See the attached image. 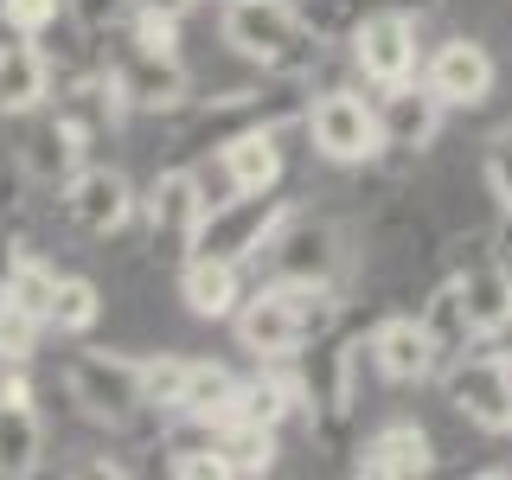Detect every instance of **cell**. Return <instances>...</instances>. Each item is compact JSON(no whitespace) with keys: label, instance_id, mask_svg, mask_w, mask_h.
Wrapping results in <instances>:
<instances>
[{"label":"cell","instance_id":"2e32d148","mask_svg":"<svg viewBox=\"0 0 512 480\" xmlns=\"http://www.w3.org/2000/svg\"><path fill=\"white\" fill-rule=\"evenodd\" d=\"M58 90V64L32 32H0V122L26 116V109H45Z\"/></svg>","mask_w":512,"mask_h":480},{"label":"cell","instance_id":"f1b7e54d","mask_svg":"<svg viewBox=\"0 0 512 480\" xmlns=\"http://www.w3.org/2000/svg\"><path fill=\"white\" fill-rule=\"evenodd\" d=\"M58 20H71V0H0V26L32 32V39H45Z\"/></svg>","mask_w":512,"mask_h":480},{"label":"cell","instance_id":"836d02e7","mask_svg":"<svg viewBox=\"0 0 512 480\" xmlns=\"http://www.w3.org/2000/svg\"><path fill=\"white\" fill-rule=\"evenodd\" d=\"M141 7H160V13H180L186 20V7H199V0H141Z\"/></svg>","mask_w":512,"mask_h":480},{"label":"cell","instance_id":"9c48e42d","mask_svg":"<svg viewBox=\"0 0 512 480\" xmlns=\"http://www.w3.org/2000/svg\"><path fill=\"white\" fill-rule=\"evenodd\" d=\"M58 205H64V218H71V231H84V237H116L141 218L135 180H128L122 167H109V160H84V167L58 186Z\"/></svg>","mask_w":512,"mask_h":480},{"label":"cell","instance_id":"4fadbf2b","mask_svg":"<svg viewBox=\"0 0 512 480\" xmlns=\"http://www.w3.org/2000/svg\"><path fill=\"white\" fill-rule=\"evenodd\" d=\"M365 340H327L301 365V397H308V416L320 436H340L346 416L359 410V359H365Z\"/></svg>","mask_w":512,"mask_h":480},{"label":"cell","instance_id":"7a4b0ae2","mask_svg":"<svg viewBox=\"0 0 512 480\" xmlns=\"http://www.w3.org/2000/svg\"><path fill=\"white\" fill-rule=\"evenodd\" d=\"M218 32L244 64H256L263 77H308L327 58V39L301 20L295 0H224Z\"/></svg>","mask_w":512,"mask_h":480},{"label":"cell","instance_id":"52a82bcc","mask_svg":"<svg viewBox=\"0 0 512 480\" xmlns=\"http://www.w3.org/2000/svg\"><path fill=\"white\" fill-rule=\"evenodd\" d=\"M295 212L288 199H276V186L269 192H231V199H218L212 212H205L199 237H192L186 256H224V263H256V256L269 250V237L282 231V218Z\"/></svg>","mask_w":512,"mask_h":480},{"label":"cell","instance_id":"603a6c76","mask_svg":"<svg viewBox=\"0 0 512 480\" xmlns=\"http://www.w3.org/2000/svg\"><path fill=\"white\" fill-rule=\"evenodd\" d=\"M455 282H461V295H468V314H474L480 340L512 320V263L506 256H480V263H468Z\"/></svg>","mask_w":512,"mask_h":480},{"label":"cell","instance_id":"277c9868","mask_svg":"<svg viewBox=\"0 0 512 480\" xmlns=\"http://www.w3.org/2000/svg\"><path fill=\"white\" fill-rule=\"evenodd\" d=\"M103 71L116 77L128 116H180L192 103V77H186L180 52L141 45L135 32H109L103 39Z\"/></svg>","mask_w":512,"mask_h":480},{"label":"cell","instance_id":"484cf974","mask_svg":"<svg viewBox=\"0 0 512 480\" xmlns=\"http://www.w3.org/2000/svg\"><path fill=\"white\" fill-rule=\"evenodd\" d=\"M58 269L45 263L39 250H26L20 256V269L7 276V288H0V301H13V308H26V314H39L45 327H52V308H58Z\"/></svg>","mask_w":512,"mask_h":480},{"label":"cell","instance_id":"e575fe53","mask_svg":"<svg viewBox=\"0 0 512 480\" xmlns=\"http://www.w3.org/2000/svg\"><path fill=\"white\" fill-rule=\"evenodd\" d=\"M218 7H224V0H218Z\"/></svg>","mask_w":512,"mask_h":480},{"label":"cell","instance_id":"6da1fadb","mask_svg":"<svg viewBox=\"0 0 512 480\" xmlns=\"http://www.w3.org/2000/svg\"><path fill=\"white\" fill-rule=\"evenodd\" d=\"M340 320V288L333 282H282L269 276L256 295H244L237 308V346L250 359H301L308 346H320Z\"/></svg>","mask_w":512,"mask_h":480},{"label":"cell","instance_id":"d6a6232c","mask_svg":"<svg viewBox=\"0 0 512 480\" xmlns=\"http://www.w3.org/2000/svg\"><path fill=\"white\" fill-rule=\"evenodd\" d=\"M480 346H487V352H500V359L512 365V320H506V327H493V333H487Z\"/></svg>","mask_w":512,"mask_h":480},{"label":"cell","instance_id":"83f0119b","mask_svg":"<svg viewBox=\"0 0 512 480\" xmlns=\"http://www.w3.org/2000/svg\"><path fill=\"white\" fill-rule=\"evenodd\" d=\"M39 340H45V320L13 308V301H0V372H26Z\"/></svg>","mask_w":512,"mask_h":480},{"label":"cell","instance_id":"cb8c5ba5","mask_svg":"<svg viewBox=\"0 0 512 480\" xmlns=\"http://www.w3.org/2000/svg\"><path fill=\"white\" fill-rule=\"evenodd\" d=\"M423 327H429V340H436L442 352V365L448 359H461L468 346H480V327H474V314H468V295H461V282L448 276L436 295L423 301Z\"/></svg>","mask_w":512,"mask_h":480},{"label":"cell","instance_id":"e0dca14e","mask_svg":"<svg viewBox=\"0 0 512 480\" xmlns=\"http://www.w3.org/2000/svg\"><path fill=\"white\" fill-rule=\"evenodd\" d=\"M442 116H448V103L423 77H404V84L378 90V122H384V148L391 154H429L442 135Z\"/></svg>","mask_w":512,"mask_h":480},{"label":"cell","instance_id":"f546056e","mask_svg":"<svg viewBox=\"0 0 512 480\" xmlns=\"http://www.w3.org/2000/svg\"><path fill=\"white\" fill-rule=\"evenodd\" d=\"M135 7H141V0H71V26L90 32V39H109V32L128 26Z\"/></svg>","mask_w":512,"mask_h":480},{"label":"cell","instance_id":"5b68a950","mask_svg":"<svg viewBox=\"0 0 512 480\" xmlns=\"http://www.w3.org/2000/svg\"><path fill=\"white\" fill-rule=\"evenodd\" d=\"M7 128H13V141H7V167H20L32 192H58V186L90 160V135H84V128H77L71 116H64L58 103L26 109V116H13Z\"/></svg>","mask_w":512,"mask_h":480},{"label":"cell","instance_id":"7402d4cb","mask_svg":"<svg viewBox=\"0 0 512 480\" xmlns=\"http://www.w3.org/2000/svg\"><path fill=\"white\" fill-rule=\"evenodd\" d=\"M237 378L231 365H218V359H192L186 365V384H180V404H173V416H186V423H224L231 416V404H237Z\"/></svg>","mask_w":512,"mask_h":480},{"label":"cell","instance_id":"d4e9b609","mask_svg":"<svg viewBox=\"0 0 512 480\" xmlns=\"http://www.w3.org/2000/svg\"><path fill=\"white\" fill-rule=\"evenodd\" d=\"M218 455H224V480H256L276 468V429L269 423H218Z\"/></svg>","mask_w":512,"mask_h":480},{"label":"cell","instance_id":"ba28073f","mask_svg":"<svg viewBox=\"0 0 512 480\" xmlns=\"http://www.w3.org/2000/svg\"><path fill=\"white\" fill-rule=\"evenodd\" d=\"M352 45V71L372 90H391L404 77H423V39H416V13L410 7H378L346 32Z\"/></svg>","mask_w":512,"mask_h":480},{"label":"cell","instance_id":"9a60e30c","mask_svg":"<svg viewBox=\"0 0 512 480\" xmlns=\"http://www.w3.org/2000/svg\"><path fill=\"white\" fill-rule=\"evenodd\" d=\"M423 84L442 96L448 109H480L500 84V64L480 39H442L436 52L423 58Z\"/></svg>","mask_w":512,"mask_h":480},{"label":"cell","instance_id":"3957f363","mask_svg":"<svg viewBox=\"0 0 512 480\" xmlns=\"http://www.w3.org/2000/svg\"><path fill=\"white\" fill-rule=\"evenodd\" d=\"M58 384L71 397V410L96 429H128V423H148V359L135 352H109V346H77L71 359L58 365Z\"/></svg>","mask_w":512,"mask_h":480},{"label":"cell","instance_id":"ffe728a7","mask_svg":"<svg viewBox=\"0 0 512 480\" xmlns=\"http://www.w3.org/2000/svg\"><path fill=\"white\" fill-rule=\"evenodd\" d=\"M180 301L199 320H237L244 308V263H224V256H186L180 263Z\"/></svg>","mask_w":512,"mask_h":480},{"label":"cell","instance_id":"ac0fdd59","mask_svg":"<svg viewBox=\"0 0 512 480\" xmlns=\"http://www.w3.org/2000/svg\"><path fill=\"white\" fill-rule=\"evenodd\" d=\"M365 346H372V365H378L384 384H423V378L442 372V352H436V340H429L423 314H391V320H378Z\"/></svg>","mask_w":512,"mask_h":480},{"label":"cell","instance_id":"4316f807","mask_svg":"<svg viewBox=\"0 0 512 480\" xmlns=\"http://www.w3.org/2000/svg\"><path fill=\"white\" fill-rule=\"evenodd\" d=\"M96 320H103V288H96L90 276H64V282H58V308H52V333L84 340Z\"/></svg>","mask_w":512,"mask_h":480},{"label":"cell","instance_id":"7c38bea8","mask_svg":"<svg viewBox=\"0 0 512 480\" xmlns=\"http://www.w3.org/2000/svg\"><path fill=\"white\" fill-rule=\"evenodd\" d=\"M442 391L448 404L468 416L474 429H487V436H512V365L500 352L487 346H468L461 359L442 365Z\"/></svg>","mask_w":512,"mask_h":480},{"label":"cell","instance_id":"8992f818","mask_svg":"<svg viewBox=\"0 0 512 480\" xmlns=\"http://www.w3.org/2000/svg\"><path fill=\"white\" fill-rule=\"evenodd\" d=\"M301 128H308L314 154L333 160V167H365V160L384 154V122H378V96H359L346 84L320 90L308 109H301Z\"/></svg>","mask_w":512,"mask_h":480},{"label":"cell","instance_id":"1f68e13d","mask_svg":"<svg viewBox=\"0 0 512 480\" xmlns=\"http://www.w3.org/2000/svg\"><path fill=\"white\" fill-rule=\"evenodd\" d=\"M487 186H493V199H500V212H512V128H500V135L487 141Z\"/></svg>","mask_w":512,"mask_h":480},{"label":"cell","instance_id":"4dcf8cb0","mask_svg":"<svg viewBox=\"0 0 512 480\" xmlns=\"http://www.w3.org/2000/svg\"><path fill=\"white\" fill-rule=\"evenodd\" d=\"M186 365L180 352H160V359H148V404L154 416H173V404H180V384H186Z\"/></svg>","mask_w":512,"mask_h":480},{"label":"cell","instance_id":"30bf717a","mask_svg":"<svg viewBox=\"0 0 512 480\" xmlns=\"http://www.w3.org/2000/svg\"><path fill=\"white\" fill-rule=\"evenodd\" d=\"M205 212H212V199H205V180L186 167V160H173V167H160L148 192H141V224H148V244L160 256H186L192 237H199Z\"/></svg>","mask_w":512,"mask_h":480},{"label":"cell","instance_id":"8fae6325","mask_svg":"<svg viewBox=\"0 0 512 480\" xmlns=\"http://www.w3.org/2000/svg\"><path fill=\"white\" fill-rule=\"evenodd\" d=\"M263 256H269V276H282V282H333L340 288V276H346V231L333 218L288 212ZM263 256H256V263H263Z\"/></svg>","mask_w":512,"mask_h":480},{"label":"cell","instance_id":"44dd1931","mask_svg":"<svg viewBox=\"0 0 512 480\" xmlns=\"http://www.w3.org/2000/svg\"><path fill=\"white\" fill-rule=\"evenodd\" d=\"M218 167H224V186H231V192H269V186H282V141H276V122L237 128V135L218 148Z\"/></svg>","mask_w":512,"mask_h":480},{"label":"cell","instance_id":"d6986e66","mask_svg":"<svg viewBox=\"0 0 512 480\" xmlns=\"http://www.w3.org/2000/svg\"><path fill=\"white\" fill-rule=\"evenodd\" d=\"M429 468H436V442H429L423 423H384L352 455V474H372V480H423Z\"/></svg>","mask_w":512,"mask_h":480},{"label":"cell","instance_id":"5bb4252c","mask_svg":"<svg viewBox=\"0 0 512 480\" xmlns=\"http://www.w3.org/2000/svg\"><path fill=\"white\" fill-rule=\"evenodd\" d=\"M45 468V416L26 372H0V480H32Z\"/></svg>","mask_w":512,"mask_h":480}]
</instances>
